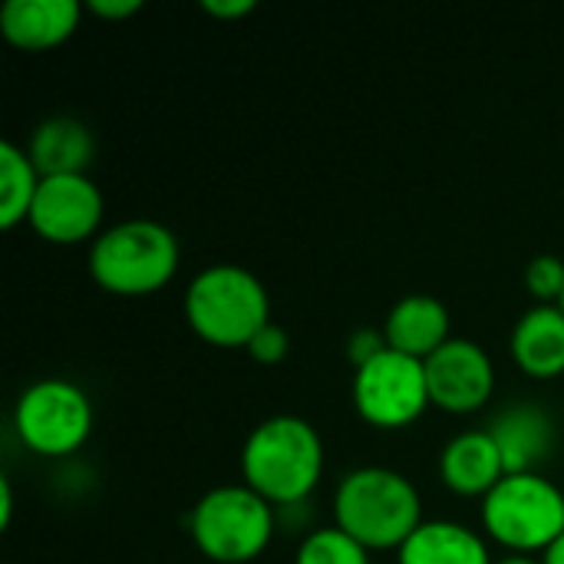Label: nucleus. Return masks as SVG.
I'll return each instance as SVG.
<instances>
[{
	"label": "nucleus",
	"instance_id": "obj_3",
	"mask_svg": "<svg viewBox=\"0 0 564 564\" xmlns=\"http://www.w3.org/2000/svg\"><path fill=\"white\" fill-rule=\"evenodd\" d=\"M185 321L212 347H248L271 324V297L261 278L241 264H208L185 291Z\"/></svg>",
	"mask_w": 564,
	"mask_h": 564
},
{
	"label": "nucleus",
	"instance_id": "obj_25",
	"mask_svg": "<svg viewBox=\"0 0 564 564\" xmlns=\"http://www.w3.org/2000/svg\"><path fill=\"white\" fill-rule=\"evenodd\" d=\"M13 519V486L10 476H0V529H10Z\"/></svg>",
	"mask_w": 564,
	"mask_h": 564
},
{
	"label": "nucleus",
	"instance_id": "obj_6",
	"mask_svg": "<svg viewBox=\"0 0 564 564\" xmlns=\"http://www.w3.org/2000/svg\"><path fill=\"white\" fill-rule=\"evenodd\" d=\"M482 529L512 555L545 552L564 535V492L542 473L506 476L482 499Z\"/></svg>",
	"mask_w": 564,
	"mask_h": 564
},
{
	"label": "nucleus",
	"instance_id": "obj_27",
	"mask_svg": "<svg viewBox=\"0 0 564 564\" xmlns=\"http://www.w3.org/2000/svg\"><path fill=\"white\" fill-rule=\"evenodd\" d=\"M492 564H542V562H535V558H529V555H509V558H502V562H492Z\"/></svg>",
	"mask_w": 564,
	"mask_h": 564
},
{
	"label": "nucleus",
	"instance_id": "obj_23",
	"mask_svg": "<svg viewBox=\"0 0 564 564\" xmlns=\"http://www.w3.org/2000/svg\"><path fill=\"white\" fill-rule=\"evenodd\" d=\"M254 0H202V10L215 20H241L254 13Z\"/></svg>",
	"mask_w": 564,
	"mask_h": 564
},
{
	"label": "nucleus",
	"instance_id": "obj_9",
	"mask_svg": "<svg viewBox=\"0 0 564 564\" xmlns=\"http://www.w3.org/2000/svg\"><path fill=\"white\" fill-rule=\"evenodd\" d=\"M102 212V192L89 175H50L40 182L26 221L50 245H79L99 238Z\"/></svg>",
	"mask_w": 564,
	"mask_h": 564
},
{
	"label": "nucleus",
	"instance_id": "obj_14",
	"mask_svg": "<svg viewBox=\"0 0 564 564\" xmlns=\"http://www.w3.org/2000/svg\"><path fill=\"white\" fill-rule=\"evenodd\" d=\"M383 337L390 350L426 364L446 340H453L449 307L433 294H406L390 307L383 321Z\"/></svg>",
	"mask_w": 564,
	"mask_h": 564
},
{
	"label": "nucleus",
	"instance_id": "obj_24",
	"mask_svg": "<svg viewBox=\"0 0 564 564\" xmlns=\"http://www.w3.org/2000/svg\"><path fill=\"white\" fill-rule=\"evenodd\" d=\"M89 10L102 20H126L142 10V0H89Z\"/></svg>",
	"mask_w": 564,
	"mask_h": 564
},
{
	"label": "nucleus",
	"instance_id": "obj_22",
	"mask_svg": "<svg viewBox=\"0 0 564 564\" xmlns=\"http://www.w3.org/2000/svg\"><path fill=\"white\" fill-rule=\"evenodd\" d=\"M383 350H387L383 327H380V330L360 327V330H354V334H350V340H347V357H350L354 370H357V367H364L367 360H373V357H377V354H383Z\"/></svg>",
	"mask_w": 564,
	"mask_h": 564
},
{
	"label": "nucleus",
	"instance_id": "obj_4",
	"mask_svg": "<svg viewBox=\"0 0 564 564\" xmlns=\"http://www.w3.org/2000/svg\"><path fill=\"white\" fill-rule=\"evenodd\" d=\"M178 238L152 218H126L99 231L89 248L93 281L116 297L162 291L178 271Z\"/></svg>",
	"mask_w": 564,
	"mask_h": 564
},
{
	"label": "nucleus",
	"instance_id": "obj_28",
	"mask_svg": "<svg viewBox=\"0 0 564 564\" xmlns=\"http://www.w3.org/2000/svg\"><path fill=\"white\" fill-rule=\"evenodd\" d=\"M558 307H562V311H564V294H562V301H558Z\"/></svg>",
	"mask_w": 564,
	"mask_h": 564
},
{
	"label": "nucleus",
	"instance_id": "obj_10",
	"mask_svg": "<svg viewBox=\"0 0 564 564\" xmlns=\"http://www.w3.org/2000/svg\"><path fill=\"white\" fill-rule=\"evenodd\" d=\"M423 367H426L430 403L446 413H456V416L476 413L496 393L492 357L476 340L453 337Z\"/></svg>",
	"mask_w": 564,
	"mask_h": 564
},
{
	"label": "nucleus",
	"instance_id": "obj_16",
	"mask_svg": "<svg viewBox=\"0 0 564 564\" xmlns=\"http://www.w3.org/2000/svg\"><path fill=\"white\" fill-rule=\"evenodd\" d=\"M26 155L33 159V165L43 178L86 175V169L96 155V139L86 122H79L73 116H50L30 132Z\"/></svg>",
	"mask_w": 564,
	"mask_h": 564
},
{
	"label": "nucleus",
	"instance_id": "obj_20",
	"mask_svg": "<svg viewBox=\"0 0 564 564\" xmlns=\"http://www.w3.org/2000/svg\"><path fill=\"white\" fill-rule=\"evenodd\" d=\"M525 288L539 304H558L564 294V261L558 254H535L525 264Z\"/></svg>",
	"mask_w": 564,
	"mask_h": 564
},
{
	"label": "nucleus",
	"instance_id": "obj_13",
	"mask_svg": "<svg viewBox=\"0 0 564 564\" xmlns=\"http://www.w3.org/2000/svg\"><path fill=\"white\" fill-rule=\"evenodd\" d=\"M499 453H502V463H506V473L509 476H519V473H539V466L552 456L555 449V420L535 406V403H519V406H509L502 410L492 426H489Z\"/></svg>",
	"mask_w": 564,
	"mask_h": 564
},
{
	"label": "nucleus",
	"instance_id": "obj_17",
	"mask_svg": "<svg viewBox=\"0 0 564 564\" xmlns=\"http://www.w3.org/2000/svg\"><path fill=\"white\" fill-rule=\"evenodd\" d=\"M400 564H492L486 539L463 525L446 519L423 522L397 552Z\"/></svg>",
	"mask_w": 564,
	"mask_h": 564
},
{
	"label": "nucleus",
	"instance_id": "obj_1",
	"mask_svg": "<svg viewBox=\"0 0 564 564\" xmlns=\"http://www.w3.org/2000/svg\"><path fill=\"white\" fill-rule=\"evenodd\" d=\"M241 476L274 509L304 506L324 476V440L304 416H268L241 446Z\"/></svg>",
	"mask_w": 564,
	"mask_h": 564
},
{
	"label": "nucleus",
	"instance_id": "obj_12",
	"mask_svg": "<svg viewBox=\"0 0 564 564\" xmlns=\"http://www.w3.org/2000/svg\"><path fill=\"white\" fill-rule=\"evenodd\" d=\"M76 0H7L0 7V33L23 53H43L66 43L79 26Z\"/></svg>",
	"mask_w": 564,
	"mask_h": 564
},
{
	"label": "nucleus",
	"instance_id": "obj_7",
	"mask_svg": "<svg viewBox=\"0 0 564 564\" xmlns=\"http://www.w3.org/2000/svg\"><path fill=\"white\" fill-rule=\"evenodd\" d=\"M13 430L30 453L43 459H66L93 433V403L73 380H36L13 406Z\"/></svg>",
	"mask_w": 564,
	"mask_h": 564
},
{
	"label": "nucleus",
	"instance_id": "obj_21",
	"mask_svg": "<svg viewBox=\"0 0 564 564\" xmlns=\"http://www.w3.org/2000/svg\"><path fill=\"white\" fill-rule=\"evenodd\" d=\"M248 354H251V360H258V364H264V367H274V364H281L288 354H291V337H288V330L281 327V324H264L254 337H251V344L245 347Z\"/></svg>",
	"mask_w": 564,
	"mask_h": 564
},
{
	"label": "nucleus",
	"instance_id": "obj_5",
	"mask_svg": "<svg viewBox=\"0 0 564 564\" xmlns=\"http://www.w3.org/2000/svg\"><path fill=\"white\" fill-rule=\"evenodd\" d=\"M188 532L208 562L248 564L271 545L278 532V509L245 482L215 486L195 502Z\"/></svg>",
	"mask_w": 564,
	"mask_h": 564
},
{
	"label": "nucleus",
	"instance_id": "obj_18",
	"mask_svg": "<svg viewBox=\"0 0 564 564\" xmlns=\"http://www.w3.org/2000/svg\"><path fill=\"white\" fill-rule=\"evenodd\" d=\"M40 182L43 175L36 172L26 149H20L17 142H0V225L3 228H17L20 221L30 218Z\"/></svg>",
	"mask_w": 564,
	"mask_h": 564
},
{
	"label": "nucleus",
	"instance_id": "obj_19",
	"mask_svg": "<svg viewBox=\"0 0 564 564\" xmlns=\"http://www.w3.org/2000/svg\"><path fill=\"white\" fill-rule=\"evenodd\" d=\"M294 564H370V552L337 525H327V529H314L301 542Z\"/></svg>",
	"mask_w": 564,
	"mask_h": 564
},
{
	"label": "nucleus",
	"instance_id": "obj_26",
	"mask_svg": "<svg viewBox=\"0 0 564 564\" xmlns=\"http://www.w3.org/2000/svg\"><path fill=\"white\" fill-rule=\"evenodd\" d=\"M542 564H564V535H558L545 552H542V558H539Z\"/></svg>",
	"mask_w": 564,
	"mask_h": 564
},
{
	"label": "nucleus",
	"instance_id": "obj_11",
	"mask_svg": "<svg viewBox=\"0 0 564 564\" xmlns=\"http://www.w3.org/2000/svg\"><path fill=\"white\" fill-rule=\"evenodd\" d=\"M506 476L502 453L489 430L456 433L440 453V479L456 496L486 499Z\"/></svg>",
	"mask_w": 564,
	"mask_h": 564
},
{
	"label": "nucleus",
	"instance_id": "obj_15",
	"mask_svg": "<svg viewBox=\"0 0 564 564\" xmlns=\"http://www.w3.org/2000/svg\"><path fill=\"white\" fill-rule=\"evenodd\" d=\"M512 360L532 380L564 373V311L558 304L529 307L512 330Z\"/></svg>",
	"mask_w": 564,
	"mask_h": 564
},
{
	"label": "nucleus",
	"instance_id": "obj_8",
	"mask_svg": "<svg viewBox=\"0 0 564 564\" xmlns=\"http://www.w3.org/2000/svg\"><path fill=\"white\" fill-rule=\"evenodd\" d=\"M354 406L377 430H403L416 423L430 403L426 367L400 350H383L354 370Z\"/></svg>",
	"mask_w": 564,
	"mask_h": 564
},
{
	"label": "nucleus",
	"instance_id": "obj_2",
	"mask_svg": "<svg viewBox=\"0 0 564 564\" xmlns=\"http://www.w3.org/2000/svg\"><path fill=\"white\" fill-rule=\"evenodd\" d=\"M423 502L416 486L387 466L350 469L334 492V525L360 542L367 552L403 549L423 525Z\"/></svg>",
	"mask_w": 564,
	"mask_h": 564
}]
</instances>
